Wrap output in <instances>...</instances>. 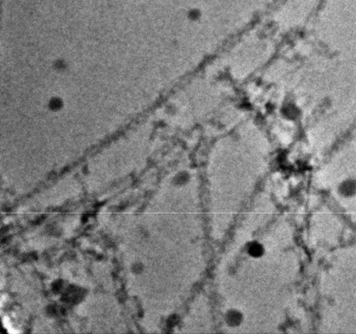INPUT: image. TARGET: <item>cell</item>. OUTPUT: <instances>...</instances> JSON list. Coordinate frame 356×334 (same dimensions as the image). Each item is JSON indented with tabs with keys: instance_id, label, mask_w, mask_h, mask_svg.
<instances>
[{
	"instance_id": "1",
	"label": "cell",
	"mask_w": 356,
	"mask_h": 334,
	"mask_svg": "<svg viewBox=\"0 0 356 334\" xmlns=\"http://www.w3.org/2000/svg\"><path fill=\"white\" fill-rule=\"evenodd\" d=\"M262 253V247L258 243H254L250 247V254H252L253 256H259Z\"/></svg>"
}]
</instances>
